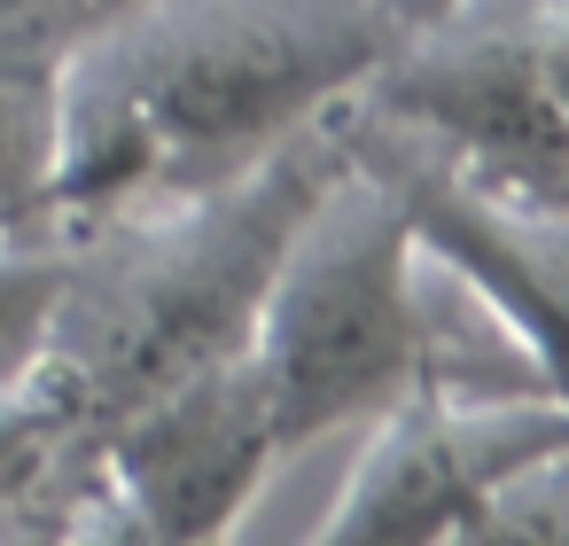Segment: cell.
<instances>
[{"instance_id":"3","label":"cell","mask_w":569,"mask_h":546,"mask_svg":"<svg viewBox=\"0 0 569 546\" xmlns=\"http://www.w3.org/2000/svg\"><path fill=\"white\" fill-rule=\"evenodd\" d=\"M250 359L266 375L281 445L305 453L336 429H367L429 375V312H421V242L406 203L343 157L305 227L289 235Z\"/></svg>"},{"instance_id":"10","label":"cell","mask_w":569,"mask_h":546,"mask_svg":"<svg viewBox=\"0 0 569 546\" xmlns=\"http://www.w3.org/2000/svg\"><path fill=\"white\" fill-rule=\"evenodd\" d=\"M468 538H569V445L515 468L468 523Z\"/></svg>"},{"instance_id":"7","label":"cell","mask_w":569,"mask_h":546,"mask_svg":"<svg viewBox=\"0 0 569 546\" xmlns=\"http://www.w3.org/2000/svg\"><path fill=\"white\" fill-rule=\"evenodd\" d=\"M94 460L133 523V538H227L266 476L289 460L266 375L242 351L164 383L157 398L126 406L102 437Z\"/></svg>"},{"instance_id":"5","label":"cell","mask_w":569,"mask_h":546,"mask_svg":"<svg viewBox=\"0 0 569 546\" xmlns=\"http://www.w3.org/2000/svg\"><path fill=\"white\" fill-rule=\"evenodd\" d=\"M336 141L351 165H367L413 219V242L445 258L538 359L546 390L569 398V203L499 188L468 165H452L437 141L406 133L398 118L367 102H336Z\"/></svg>"},{"instance_id":"2","label":"cell","mask_w":569,"mask_h":546,"mask_svg":"<svg viewBox=\"0 0 569 546\" xmlns=\"http://www.w3.org/2000/svg\"><path fill=\"white\" fill-rule=\"evenodd\" d=\"M336 172V118H312L211 188L133 203L63 235V281L24 390L94 445L126 406L242 351L289 235Z\"/></svg>"},{"instance_id":"4","label":"cell","mask_w":569,"mask_h":546,"mask_svg":"<svg viewBox=\"0 0 569 546\" xmlns=\"http://www.w3.org/2000/svg\"><path fill=\"white\" fill-rule=\"evenodd\" d=\"M351 102L499 188L569 203V0H429Z\"/></svg>"},{"instance_id":"6","label":"cell","mask_w":569,"mask_h":546,"mask_svg":"<svg viewBox=\"0 0 569 546\" xmlns=\"http://www.w3.org/2000/svg\"><path fill=\"white\" fill-rule=\"evenodd\" d=\"M553 445H569L561 390H406L367 421L320 538H468L476 507Z\"/></svg>"},{"instance_id":"9","label":"cell","mask_w":569,"mask_h":546,"mask_svg":"<svg viewBox=\"0 0 569 546\" xmlns=\"http://www.w3.org/2000/svg\"><path fill=\"white\" fill-rule=\"evenodd\" d=\"M56 281H63V242H0V383H24Z\"/></svg>"},{"instance_id":"8","label":"cell","mask_w":569,"mask_h":546,"mask_svg":"<svg viewBox=\"0 0 569 546\" xmlns=\"http://www.w3.org/2000/svg\"><path fill=\"white\" fill-rule=\"evenodd\" d=\"M0 530L32 538H133L94 445L24 383H0Z\"/></svg>"},{"instance_id":"1","label":"cell","mask_w":569,"mask_h":546,"mask_svg":"<svg viewBox=\"0 0 569 546\" xmlns=\"http://www.w3.org/2000/svg\"><path fill=\"white\" fill-rule=\"evenodd\" d=\"M429 0H102L56 71V235L258 165L359 95Z\"/></svg>"}]
</instances>
